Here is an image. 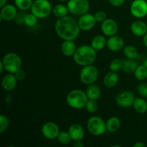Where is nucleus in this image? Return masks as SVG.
Wrapping results in <instances>:
<instances>
[{
  "instance_id": "1",
  "label": "nucleus",
  "mask_w": 147,
  "mask_h": 147,
  "mask_svg": "<svg viewBox=\"0 0 147 147\" xmlns=\"http://www.w3.org/2000/svg\"><path fill=\"white\" fill-rule=\"evenodd\" d=\"M78 21L73 17L65 16L59 18L55 24V31L63 40H75L80 34Z\"/></svg>"
},
{
  "instance_id": "2",
  "label": "nucleus",
  "mask_w": 147,
  "mask_h": 147,
  "mask_svg": "<svg viewBox=\"0 0 147 147\" xmlns=\"http://www.w3.org/2000/svg\"><path fill=\"white\" fill-rule=\"evenodd\" d=\"M96 50L91 45H83L77 47L74 55L73 56L75 63L80 66L93 65L96 60L97 54Z\"/></svg>"
},
{
  "instance_id": "3",
  "label": "nucleus",
  "mask_w": 147,
  "mask_h": 147,
  "mask_svg": "<svg viewBox=\"0 0 147 147\" xmlns=\"http://www.w3.org/2000/svg\"><path fill=\"white\" fill-rule=\"evenodd\" d=\"M88 100V98L86 92L80 89L71 90L66 96L67 104L74 109H82L85 108Z\"/></svg>"
},
{
  "instance_id": "4",
  "label": "nucleus",
  "mask_w": 147,
  "mask_h": 147,
  "mask_svg": "<svg viewBox=\"0 0 147 147\" xmlns=\"http://www.w3.org/2000/svg\"><path fill=\"white\" fill-rule=\"evenodd\" d=\"M30 9L38 19L46 18L53 11L52 5L48 0H34Z\"/></svg>"
},
{
  "instance_id": "5",
  "label": "nucleus",
  "mask_w": 147,
  "mask_h": 147,
  "mask_svg": "<svg viewBox=\"0 0 147 147\" xmlns=\"http://www.w3.org/2000/svg\"><path fill=\"white\" fill-rule=\"evenodd\" d=\"M2 63L4 70L10 73H14L22 67V59L16 53H9L3 57Z\"/></svg>"
},
{
  "instance_id": "6",
  "label": "nucleus",
  "mask_w": 147,
  "mask_h": 147,
  "mask_svg": "<svg viewBox=\"0 0 147 147\" xmlns=\"http://www.w3.org/2000/svg\"><path fill=\"white\" fill-rule=\"evenodd\" d=\"M87 129L93 136H101L106 131V122L100 116H91L87 121Z\"/></svg>"
},
{
  "instance_id": "7",
  "label": "nucleus",
  "mask_w": 147,
  "mask_h": 147,
  "mask_svg": "<svg viewBox=\"0 0 147 147\" xmlns=\"http://www.w3.org/2000/svg\"><path fill=\"white\" fill-rule=\"evenodd\" d=\"M67 7L70 14L80 17L88 11L90 4L88 0H68Z\"/></svg>"
},
{
  "instance_id": "8",
  "label": "nucleus",
  "mask_w": 147,
  "mask_h": 147,
  "mask_svg": "<svg viewBox=\"0 0 147 147\" xmlns=\"http://www.w3.org/2000/svg\"><path fill=\"white\" fill-rule=\"evenodd\" d=\"M98 74V68L93 65L84 66L80 73V80L83 84L88 86L97 80Z\"/></svg>"
},
{
  "instance_id": "9",
  "label": "nucleus",
  "mask_w": 147,
  "mask_h": 147,
  "mask_svg": "<svg viewBox=\"0 0 147 147\" xmlns=\"http://www.w3.org/2000/svg\"><path fill=\"white\" fill-rule=\"evenodd\" d=\"M131 14L137 19L147 15V1L146 0H134L130 6Z\"/></svg>"
},
{
  "instance_id": "10",
  "label": "nucleus",
  "mask_w": 147,
  "mask_h": 147,
  "mask_svg": "<svg viewBox=\"0 0 147 147\" xmlns=\"http://www.w3.org/2000/svg\"><path fill=\"white\" fill-rule=\"evenodd\" d=\"M134 93L129 90H124L117 95L116 98V104L121 108L127 109L133 106L135 100Z\"/></svg>"
},
{
  "instance_id": "11",
  "label": "nucleus",
  "mask_w": 147,
  "mask_h": 147,
  "mask_svg": "<svg viewBox=\"0 0 147 147\" xmlns=\"http://www.w3.org/2000/svg\"><path fill=\"white\" fill-rule=\"evenodd\" d=\"M59 126L53 121H47L42 125L41 133L45 139L53 140L57 139L60 134Z\"/></svg>"
},
{
  "instance_id": "12",
  "label": "nucleus",
  "mask_w": 147,
  "mask_h": 147,
  "mask_svg": "<svg viewBox=\"0 0 147 147\" xmlns=\"http://www.w3.org/2000/svg\"><path fill=\"white\" fill-rule=\"evenodd\" d=\"M78 23L80 30L89 31L94 27L96 23V20L95 19L94 14L87 12L80 16L78 20Z\"/></svg>"
},
{
  "instance_id": "13",
  "label": "nucleus",
  "mask_w": 147,
  "mask_h": 147,
  "mask_svg": "<svg viewBox=\"0 0 147 147\" xmlns=\"http://www.w3.org/2000/svg\"><path fill=\"white\" fill-rule=\"evenodd\" d=\"M100 30L104 35L111 37L116 34L118 32V24L113 19H106L101 23Z\"/></svg>"
},
{
  "instance_id": "14",
  "label": "nucleus",
  "mask_w": 147,
  "mask_h": 147,
  "mask_svg": "<svg viewBox=\"0 0 147 147\" xmlns=\"http://www.w3.org/2000/svg\"><path fill=\"white\" fill-rule=\"evenodd\" d=\"M17 8V7L15 5L11 4H7L4 7H1V14H0L1 20L7 22L15 20L16 17L18 14Z\"/></svg>"
},
{
  "instance_id": "15",
  "label": "nucleus",
  "mask_w": 147,
  "mask_h": 147,
  "mask_svg": "<svg viewBox=\"0 0 147 147\" xmlns=\"http://www.w3.org/2000/svg\"><path fill=\"white\" fill-rule=\"evenodd\" d=\"M124 45V40L121 36L115 34L111 36L107 40V46L109 50L112 52H119L121 50Z\"/></svg>"
},
{
  "instance_id": "16",
  "label": "nucleus",
  "mask_w": 147,
  "mask_h": 147,
  "mask_svg": "<svg viewBox=\"0 0 147 147\" xmlns=\"http://www.w3.org/2000/svg\"><path fill=\"white\" fill-rule=\"evenodd\" d=\"M17 79L14 73H7L1 80V87L5 91H11L17 86Z\"/></svg>"
},
{
  "instance_id": "17",
  "label": "nucleus",
  "mask_w": 147,
  "mask_h": 147,
  "mask_svg": "<svg viewBox=\"0 0 147 147\" xmlns=\"http://www.w3.org/2000/svg\"><path fill=\"white\" fill-rule=\"evenodd\" d=\"M67 131L73 142L82 140L85 134L83 126L79 123H73L70 125Z\"/></svg>"
},
{
  "instance_id": "18",
  "label": "nucleus",
  "mask_w": 147,
  "mask_h": 147,
  "mask_svg": "<svg viewBox=\"0 0 147 147\" xmlns=\"http://www.w3.org/2000/svg\"><path fill=\"white\" fill-rule=\"evenodd\" d=\"M131 32L137 37H143L147 32V24L142 20L134 21L131 25Z\"/></svg>"
},
{
  "instance_id": "19",
  "label": "nucleus",
  "mask_w": 147,
  "mask_h": 147,
  "mask_svg": "<svg viewBox=\"0 0 147 147\" xmlns=\"http://www.w3.org/2000/svg\"><path fill=\"white\" fill-rule=\"evenodd\" d=\"M77 50L74 40H64L60 46L62 53L66 57H73Z\"/></svg>"
},
{
  "instance_id": "20",
  "label": "nucleus",
  "mask_w": 147,
  "mask_h": 147,
  "mask_svg": "<svg viewBox=\"0 0 147 147\" xmlns=\"http://www.w3.org/2000/svg\"><path fill=\"white\" fill-rule=\"evenodd\" d=\"M119 81V76L116 72L110 71L106 73L103 78V84L108 88H112L116 86Z\"/></svg>"
},
{
  "instance_id": "21",
  "label": "nucleus",
  "mask_w": 147,
  "mask_h": 147,
  "mask_svg": "<svg viewBox=\"0 0 147 147\" xmlns=\"http://www.w3.org/2000/svg\"><path fill=\"white\" fill-rule=\"evenodd\" d=\"M106 44H107V40L106 39L105 36L102 35V34H98V35L93 37L91 40V42H90V45L96 51H100V50H103L106 46Z\"/></svg>"
},
{
  "instance_id": "22",
  "label": "nucleus",
  "mask_w": 147,
  "mask_h": 147,
  "mask_svg": "<svg viewBox=\"0 0 147 147\" xmlns=\"http://www.w3.org/2000/svg\"><path fill=\"white\" fill-rule=\"evenodd\" d=\"M139 65V63L136 60L126 58L123 60V65H122L121 70L124 73H128V74L134 73L135 70Z\"/></svg>"
},
{
  "instance_id": "23",
  "label": "nucleus",
  "mask_w": 147,
  "mask_h": 147,
  "mask_svg": "<svg viewBox=\"0 0 147 147\" xmlns=\"http://www.w3.org/2000/svg\"><path fill=\"white\" fill-rule=\"evenodd\" d=\"M106 131L109 133H114L117 131L121 127V121L116 116L109 118L106 122Z\"/></svg>"
},
{
  "instance_id": "24",
  "label": "nucleus",
  "mask_w": 147,
  "mask_h": 147,
  "mask_svg": "<svg viewBox=\"0 0 147 147\" xmlns=\"http://www.w3.org/2000/svg\"><path fill=\"white\" fill-rule=\"evenodd\" d=\"M88 99L92 100H98L101 96V90L98 86L95 84L88 85L87 90L86 91Z\"/></svg>"
},
{
  "instance_id": "25",
  "label": "nucleus",
  "mask_w": 147,
  "mask_h": 147,
  "mask_svg": "<svg viewBox=\"0 0 147 147\" xmlns=\"http://www.w3.org/2000/svg\"><path fill=\"white\" fill-rule=\"evenodd\" d=\"M137 113L144 114L147 111V102L142 98H136L132 106Z\"/></svg>"
},
{
  "instance_id": "26",
  "label": "nucleus",
  "mask_w": 147,
  "mask_h": 147,
  "mask_svg": "<svg viewBox=\"0 0 147 147\" xmlns=\"http://www.w3.org/2000/svg\"><path fill=\"white\" fill-rule=\"evenodd\" d=\"M52 12L55 17L59 19L67 16L69 10L67 6L64 5L63 4H57L53 7Z\"/></svg>"
},
{
  "instance_id": "27",
  "label": "nucleus",
  "mask_w": 147,
  "mask_h": 147,
  "mask_svg": "<svg viewBox=\"0 0 147 147\" xmlns=\"http://www.w3.org/2000/svg\"><path fill=\"white\" fill-rule=\"evenodd\" d=\"M123 55L128 59H133L136 60L139 57V52L136 47L133 45H126L123 48Z\"/></svg>"
},
{
  "instance_id": "28",
  "label": "nucleus",
  "mask_w": 147,
  "mask_h": 147,
  "mask_svg": "<svg viewBox=\"0 0 147 147\" xmlns=\"http://www.w3.org/2000/svg\"><path fill=\"white\" fill-rule=\"evenodd\" d=\"M134 77L139 81H144L147 79V67L144 65H141L137 67L134 72Z\"/></svg>"
},
{
  "instance_id": "29",
  "label": "nucleus",
  "mask_w": 147,
  "mask_h": 147,
  "mask_svg": "<svg viewBox=\"0 0 147 147\" xmlns=\"http://www.w3.org/2000/svg\"><path fill=\"white\" fill-rule=\"evenodd\" d=\"M32 0H14V4L21 11H27L31 9Z\"/></svg>"
},
{
  "instance_id": "30",
  "label": "nucleus",
  "mask_w": 147,
  "mask_h": 147,
  "mask_svg": "<svg viewBox=\"0 0 147 147\" xmlns=\"http://www.w3.org/2000/svg\"><path fill=\"white\" fill-rule=\"evenodd\" d=\"M57 139L59 143L63 145L69 144L72 141V139L70 137V134H69L68 131H60Z\"/></svg>"
},
{
  "instance_id": "31",
  "label": "nucleus",
  "mask_w": 147,
  "mask_h": 147,
  "mask_svg": "<svg viewBox=\"0 0 147 147\" xmlns=\"http://www.w3.org/2000/svg\"><path fill=\"white\" fill-rule=\"evenodd\" d=\"M85 108L89 113H95L98 109V105L96 100L88 99Z\"/></svg>"
},
{
  "instance_id": "32",
  "label": "nucleus",
  "mask_w": 147,
  "mask_h": 147,
  "mask_svg": "<svg viewBox=\"0 0 147 147\" xmlns=\"http://www.w3.org/2000/svg\"><path fill=\"white\" fill-rule=\"evenodd\" d=\"M122 65H123V60L119 58L113 59L110 63L109 68L111 71L118 72L122 69Z\"/></svg>"
},
{
  "instance_id": "33",
  "label": "nucleus",
  "mask_w": 147,
  "mask_h": 147,
  "mask_svg": "<svg viewBox=\"0 0 147 147\" xmlns=\"http://www.w3.org/2000/svg\"><path fill=\"white\" fill-rule=\"evenodd\" d=\"M37 19L38 18L32 12L30 13V14H27L25 17V20H24V24L30 27H34L37 24Z\"/></svg>"
},
{
  "instance_id": "34",
  "label": "nucleus",
  "mask_w": 147,
  "mask_h": 147,
  "mask_svg": "<svg viewBox=\"0 0 147 147\" xmlns=\"http://www.w3.org/2000/svg\"><path fill=\"white\" fill-rule=\"evenodd\" d=\"M9 121L8 118L4 115L1 114L0 116V134L4 133L8 128Z\"/></svg>"
},
{
  "instance_id": "35",
  "label": "nucleus",
  "mask_w": 147,
  "mask_h": 147,
  "mask_svg": "<svg viewBox=\"0 0 147 147\" xmlns=\"http://www.w3.org/2000/svg\"><path fill=\"white\" fill-rule=\"evenodd\" d=\"M137 90L139 94L142 97L147 98V83H142L138 86Z\"/></svg>"
},
{
  "instance_id": "36",
  "label": "nucleus",
  "mask_w": 147,
  "mask_h": 147,
  "mask_svg": "<svg viewBox=\"0 0 147 147\" xmlns=\"http://www.w3.org/2000/svg\"><path fill=\"white\" fill-rule=\"evenodd\" d=\"M94 17L96 20V22H99V23H102L104 20H106V19H107L106 13L103 11H96V12L94 14Z\"/></svg>"
},
{
  "instance_id": "37",
  "label": "nucleus",
  "mask_w": 147,
  "mask_h": 147,
  "mask_svg": "<svg viewBox=\"0 0 147 147\" xmlns=\"http://www.w3.org/2000/svg\"><path fill=\"white\" fill-rule=\"evenodd\" d=\"M26 15H27V14L24 12V11H22V12L18 13L15 18L16 22L19 24H24V20H25Z\"/></svg>"
},
{
  "instance_id": "38",
  "label": "nucleus",
  "mask_w": 147,
  "mask_h": 147,
  "mask_svg": "<svg viewBox=\"0 0 147 147\" xmlns=\"http://www.w3.org/2000/svg\"><path fill=\"white\" fill-rule=\"evenodd\" d=\"M14 74L18 81H22V80H24L26 78V73L24 72V70H22L21 68H20V70H17V72H15Z\"/></svg>"
},
{
  "instance_id": "39",
  "label": "nucleus",
  "mask_w": 147,
  "mask_h": 147,
  "mask_svg": "<svg viewBox=\"0 0 147 147\" xmlns=\"http://www.w3.org/2000/svg\"><path fill=\"white\" fill-rule=\"evenodd\" d=\"M125 1H126V0H109V3H110L112 6L116 7H119L123 5V4H124Z\"/></svg>"
},
{
  "instance_id": "40",
  "label": "nucleus",
  "mask_w": 147,
  "mask_h": 147,
  "mask_svg": "<svg viewBox=\"0 0 147 147\" xmlns=\"http://www.w3.org/2000/svg\"><path fill=\"white\" fill-rule=\"evenodd\" d=\"M83 146H84V144L81 142V140L76 141V142H74V144H73V146L75 147H83Z\"/></svg>"
},
{
  "instance_id": "41",
  "label": "nucleus",
  "mask_w": 147,
  "mask_h": 147,
  "mask_svg": "<svg viewBox=\"0 0 147 147\" xmlns=\"http://www.w3.org/2000/svg\"><path fill=\"white\" fill-rule=\"evenodd\" d=\"M145 146H146V145L142 142H137L133 145L134 147H145Z\"/></svg>"
},
{
  "instance_id": "42",
  "label": "nucleus",
  "mask_w": 147,
  "mask_h": 147,
  "mask_svg": "<svg viewBox=\"0 0 147 147\" xmlns=\"http://www.w3.org/2000/svg\"><path fill=\"white\" fill-rule=\"evenodd\" d=\"M143 43L145 47H147V32L143 36Z\"/></svg>"
},
{
  "instance_id": "43",
  "label": "nucleus",
  "mask_w": 147,
  "mask_h": 147,
  "mask_svg": "<svg viewBox=\"0 0 147 147\" xmlns=\"http://www.w3.org/2000/svg\"><path fill=\"white\" fill-rule=\"evenodd\" d=\"M7 4V0H0V7H3Z\"/></svg>"
},
{
  "instance_id": "44",
  "label": "nucleus",
  "mask_w": 147,
  "mask_h": 147,
  "mask_svg": "<svg viewBox=\"0 0 147 147\" xmlns=\"http://www.w3.org/2000/svg\"><path fill=\"white\" fill-rule=\"evenodd\" d=\"M4 70V64H3L2 61H0V73H2L3 70Z\"/></svg>"
},
{
  "instance_id": "45",
  "label": "nucleus",
  "mask_w": 147,
  "mask_h": 147,
  "mask_svg": "<svg viewBox=\"0 0 147 147\" xmlns=\"http://www.w3.org/2000/svg\"><path fill=\"white\" fill-rule=\"evenodd\" d=\"M143 65L145 66V67H147V58H146L144 60Z\"/></svg>"
},
{
  "instance_id": "46",
  "label": "nucleus",
  "mask_w": 147,
  "mask_h": 147,
  "mask_svg": "<svg viewBox=\"0 0 147 147\" xmlns=\"http://www.w3.org/2000/svg\"><path fill=\"white\" fill-rule=\"evenodd\" d=\"M57 1H60V2H65V1H67L68 0H57Z\"/></svg>"
}]
</instances>
